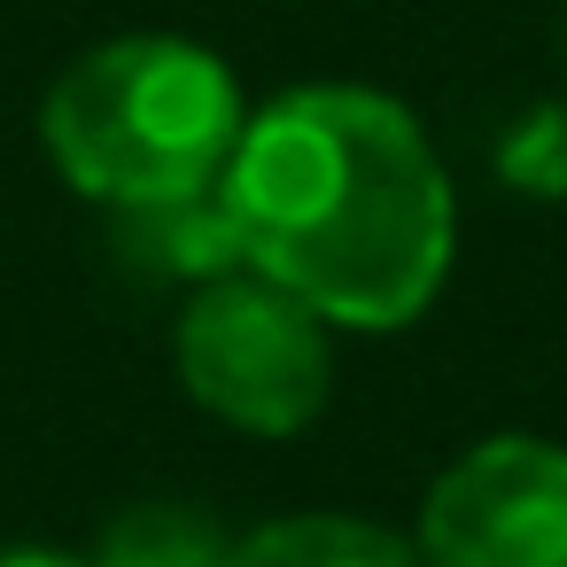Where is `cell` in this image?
<instances>
[{
  "label": "cell",
  "instance_id": "6da1fadb",
  "mask_svg": "<svg viewBox=\"0 0 567 567\" xmlns=\"http://www.w3.org/2000/svg\"><path fill=\"white\" fill-rule=\"evenodd\" d=\"M241 265L334 327H412L451 272V179L420 117L373 86H296L218 172Z\"/></svg>",
  "mask_w": 567,
  "mask_h": 567
},
{
  "label": "cell",
  "instance_id": "7a4b0ae2",
  "mask_svg": "<svg viewBox=\"0 0 567 567\" xmlns=\"http://www.w3.org/2000/svg\"><path fill=\"white\" fill-rule=\"evenodd\" d=\"M241 125L249 117L234 71L210 48L164 32L79 55L40 110L55 172L110 210H148L218 187Z\"/></svg>",
  "mask_w": 567,
  "mask_h": 567
},
{
  "label": "cell",
  "instance_id": "3957f363",
  "mask_svg": "<svg viewBox=\"0 0 567 567\" xmlns=\"http://www.w3.org/2000/svg\"><path fill=\"white\" fill-rule=\"evenodd\" d=\"M179 381L226 427L296 435L334 396L327 319L249 265L226 280H203L179 319Z\"/></svg>",
  "mask_w": 567,
  "mask_h": 567
},
{
  "label": "cell",
  "instance_id": "277c9868",
  "mask_svg": "<svg viewBox=\"0 0 567 567\" xmlns=\"http://www.w3.org/2000/svg\"><path fill=\"white\" fill-rule=\"evenodd\" d=\"M427 567H567V451L489 435L458 451L420 505Z\"/></svg>",
  "mask_w": 567,
  "mask_h": 567
},
{
  "label": "cell",
  "instance_id": "5b68a950",
  "mask_svg": "<svg viewBox=\"0 0 567 567\" xmlns=\"http://www.w3.org/2000/svg\"><path fill=\"white\" fill-rule=\"evenodd\" d=\"M226 567H427L420 544H404L381 520L358 513H288L226 544Z\"/></svg>",
  "mask_w": 567,
  "mask_h": 567
},
{
  "label": "cell",
  "instance_id": "8992f818",
  "mask_svg": "<svg viewBox=\"0 0 567 567\" xmlns=\"http://www.w3.org/2000/svg\"><path fill=\"white\" fill-rule=\"evenodd\" d=\"M125 241H133V257H141L148 272H164V280H195V288H203V280L241 272V234H234L218 187L179 195V203L125 210Z\"/></svg>",
  "mask_w": 567,
  "mask_h": 567
},
{
  "label": "cell",
  "instance_id": "52a82bcc",
  "mask_svg": "<svg viewBox=\"0 0 567 567\" xmlns=\"http://www.w3.org/2000/svg\"><path fill=\"white\" fill-rule=\"evenodd\" d=\"M86 567H226V536L195 505H133L102 528Z\"/></svg>",
  "mask_w": 567,
  "mask_h": 567
},
{
  "label": "cell",
  "instance_id": "ba28073f",
  "mask_svg": "<svg viewBox=\"0 0 567 567\" xmlns=\"http://www.w3.org/2000/svg\"><path fill=\"white\" fill-rule=\"evenodd\" d=\"M505 179H520L536 195H567V117L559 110H536L505 141Z\"/></svg>",
  "mask_w": 567,
  "mask_h": 567
},
{
  "label": "cell",
  "instance_id": "9c48e42d",
  "mask_svg": "<svg viewBox=\"0 0 567 567\" xmlns=\"http://www.w3.org/2000/svg\"><path fill=\"white\" fill-rule=\"evenodd\" d=\"M0 567H86V559H55V551H0Z\"/></svg>",
  "mask_w": 567,
  "mask_h": 567
}]
</instances>
